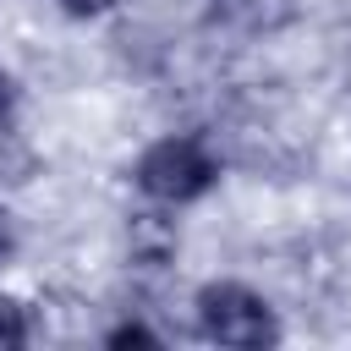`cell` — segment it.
<instances>
[{"instance_id":"6da1fadb","label":"cell","mask_w":351,"mask_h":351,"mask_svg":"<svg viewBox=\"0 0 351 351\" xmlns=\"http://www.w3.org/2000/svg\"><path fill=\"white\" fill-rule=\"evenodd\" d=\"M197 318H203V335L219 340V346H269L280 329H274V313L258 291L247 285H203L197 296Z\"/></svg>"},{"instance_id":"7a4b0ae2","label":"cell","mask_w":351,"mask_h":351,"mask_svg":"<svg viewBox=\"0 0 351 351\" xmlns=\"http://www.w3.org/2000/svg\"><path fill=\"white\" fill-rule=\"evenodd\" d=\"M137 181L148 197L159 203H192L197 192H208L214 181V159L192 143V137H165L137 159Z\"/></svg>"},{"instance_id":"3957f363","label":"cell","mask_w":351,"mask_h":351,"mask_svg":"<svg viewBox=\"0 0 351 351\" xmlns=\"http://www.w3.org/2000/svg\"><path fill=\"white\" fill-rule=\"evenodd\" d=\"M22 340H27V313L11 296H0V346H22Z\"/></svg>"},{"instance_id":"277c9868","label":"cell","mask_w":351,"mask_h":351,"mask_svg":"<svg viewBox=\"0 0 351 351\" xmlns=\"http://www.w3.org/2000/svg\"><path fill=\"white\" fill-rule=\"evenodd\" d=\"M132 340H137V346H154V335H148V329H137V324H132V329H115V335H110V346H132Z\"/></svg>"},{"instance_id":"5b68a950","label":"cell","mask_w":351,"mask_h":351,"mask_svg":"<svg viewBox=\"0 0 351 351\" xmlns=\"http://www.w3.org/2000/svg\"><path fill=\"white\" fill-rule=\"evenodd\" d=\"M66 11H77V16H99V11H110L115 0H60Z\"/></svg>"},{"instance_id":"8992f818","label":"cell","mask_w":351,"mask_h":351,"mask_svg":"<svg viewBox=\"0 0 351 351\" xmlns=\"http://www.w3.org/2000/svg\"><path fill=\"white\" fill-rule=\"evenodd\" d=\"M5 104H11V82L0 77V115H5Z\"/></svg>"},{"instance_id":"52a82bcc","label":"cell","mask_w":351,"mask_h":351,"mask_svg":"<svg viewBox=\"0 0 351 351\" xmlns=\"http://www.w3.org/2000/svg\"><path fill=\"white\" fill-rule=\"evenodd\" d=\"M0 247H5V241H0Z\"/></svg>"}]
</instances>
